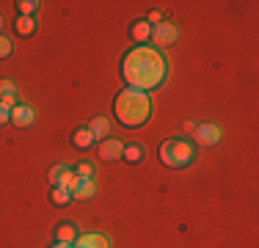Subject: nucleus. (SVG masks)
<instances>
[{"instance_id":"obj_23","label":"nucleus","mask_w":259,"mask_h":248,"mask_svg":"<svg viewBox=\"0 0 259 248\" xmlns=\"http://www.w3.org/2000/svg\"><path fill=\"white\" fill-rule=\"evenodd\" d=\"M146 22H149L152 28H155V25L163 22V14H160V11H152V14H149V20H146Z\"/></svg>"},{"instance_id":"obj_17","label":"nucleus","mask_w":259,"mask_h":248,"mask_svg":"<svg viewBox=\"0 0 259 248\" xmlns=\"http://www.w3.org/2000/svg\"><path fill=\"white\" fill-rule=\"evenodd\" d=\"M121 160H127V163H141V160H144V146H138V144L124 146V152H121Z\"/></svg>"},{"instance_id":"obj_21","label":"nucleus","mask_w":259,"mask_h":248,"mask_svg":"<svg viewBox=\"0 0 259 248\" xmlns=\"http://www.w3.org/2000/svg\"><path fill=\"white\" fill-rule=\"evenodd\" d=\"M9 55H11V39H9V36L0 33V61L9 58Z\"/></svg>"},{"instance_id":"obj_19","label":"nucleus","mask_w":259,"mask_h":248,"mask_svg":"<svg viewBox=\"0 0 259 248\" xmlns=\"http://www.w3.org/2000/svg\"><path fill=\"white\" fill-rule=\"evenodd\" d=\"M36 9H39V0H20V3H17V11H20V17H33Z\"/></svg>"},{"instance_id":"obj_27","label":"nucleus","mask_w":259,"mask_h":248,"mask_svg":"<svg viewBox=\"0 0 259 248\" xmlns=\"http://www.w3.org/2000/svg\"><path fill=\"white\" fill-rule=\"evenodd\" d=\"M72 248H77V245H72Z\"/></svg>"},{"instance_id":"obj_9","label":"nucleus","mask_w":259,"mask_h":248,"mask_svg":"<svg viewBox=\"0 0 259 248\" xmlns=\"http://www.w3.org/2000/svg\"><path fill=\"white\" fill-rule=\"evenodd\" d=\"M72 245H77V248H110V240L100 232H85V234H77V240Z\"/></svg>"},{"instance_id":"obj_18","label":"nucleus","mask_w":259,"mask_h":248,"mask_svg":"<svg viewBox=\"0 0 259 248\" xmlns=\"http://www.w3.org/2000/svg\"><path fill=\"white\" fill-rule=\"evenodd\" d=\"M50 198H53V204H55V207H66V204L72 201V193H69L66 188H53Z\"/></svg>"},{"instance_id":"obj_3","label":"nucleus","mask_w":259,"mask_h":248,"mask_svg":"<svg viewBox=\"0 0 259 248\" xmlns=\"http://www.w3.org/2000/svg\"><path fill=\"white\" fill-rule=\"evenodd\" d=\"M160 160L168 169H185V166L193 163V144H188L182 138H168L160 146Z\"/></svg>"},{"instance_id":"obj_13","label":"nucleus","mask_w":259,"mask_h":248,"mask_svg":"<svg viewBox=\"0 0 259 248\" xmlns=\"http://www.w3.org/2000/svg\"><path fill=\"white\" fill-rule=\"evenodd\" d=\"M77 240V229L75 223H58V229H55V243H66L72 245Z\"/></svg>"},{"instance_id":"obj_12","label":"nucleus","mask_w":259,"mask_h":248,"mask_svg":"<svg viewBox=\"0 0 259 248\" xmlns=\"http://www.w3.org/2000/svg\"><path fill=\"white\" fill-rule=\"evenodd\" d=\"M0 102H3L6 108H14L17 105V86L6 77L0 80Z\"/></svg>"},{"instance_id":"obj_2","label":"nucleus","mask_w":259,"mask_h":248,"mask_svg":"<svg viewBox=\"0 0 259 248\" xmlns=\"http://www.w3.org/2000/svg\"><path fill=\"white\" fill-rule=\"evenodd\" d=\"M149 113H152V102H149L146 91L130 89L127 86L116 97V119H119V124H124V127H141V124H146Z\"/></svg>"},{"instance_id":"obj_4","label":"nucleus","mask_w":259,"mask_h":248,"mask_svg":"<svg viewBox=\"0 0 259 248\" xmlns=\"http://www.w3.org/2000/svg\"><path fill=\"white\" fill-rule=\"evenodd\" d=\"M47 179L53 182V188H66L72 193V188L77 185V174L69 169V166H53L50 174H47Z\"/></svg>"},{"instance_id":"obj_8","label":"nucleus","mask_w":259,"mask_h":248,"mask_svg":"<svg viewBox=\"0 0 259 248\" xmlns=\"http://www.w3.org/2000/svg\"><path fill=\"white\" fill-rule=\"evenodd\" d=\"M36 121V110L30 108V105H22V102H17L14 108H11V124L14 127H30V124Z\"/></svg>"},{"instance_id":"obj_5","label":"nucleus","mask_w":259,"mask_h":248,"mask_svg":"<svg viewBox=\"0 0 259 248\" xmlns=\"http://www.w3.org/2000/svg\"><path fill=\"white\" fill-rule=\"evenodd\" d=\"M177 36H180V28H177L174 22H160L152 28V39H155L157 47H168L177 42Z\"/></svg>"},{"instance_id":"obj_20","label":"nucleus","mask_w":259,"mask_h":248,"mask_svg":"<svg viewBox=\"0 0 259 248\" xmlns=\"http://www.w3.org/2000/svg\"><path fill=\"white\" fill-rule=\"evenodd\" d=\"M75 174H77V177H83V179H94V166H91V163H80Z\"/></svg>"},{"instance_id":"obj_26","label":"nucleus","mask_w":259,"mask_h":248,"mask_svg":"<svg viewBox=\"0 0 259 248\" xmlns=\"http://www.w3.org/2000/svg\"><path fill=\"white\" fill-rule=\"evenodd\" d=\"M0 28H3V14H0Z\"/></svg>"},{"instance_id":"obj_14","label":"nucleus","mask_w":259,"mask_h":248,"mask_svg":"<svg viewBox=\"0 0 259 248\" xmlns=\"http://www.w3.org/2000/svg\"><path fill=\"white\" fill-rule=\"evenodd\" d=\"M89 130H91V135H94V138H110V121L105 119V116H94V119H91V124H89Z\"/></svg>"},{"instance_id":"obj_6","label":"nucleus","mask_w":259,"mask_h":248,"mask_svg":"<svg viewBox=\"0 0 259 248\" xmlns=\"http://www.w3.org/2000/svg\"><path fill=\"white\" fill-rule=\"evenodd\" d=\"M221 127L218 124H199L196 127V133H193V138H196V144L199 146H215L221 141Z\"/></svg>"},{"instance_id":"obj_25","label":"nucleus","mask_w":259,"mask_h":248,"mask_svg":"<svg viewBox=\"0 0 259 248\" xmlns=\"http://www.w3.org/2000/svg\"><path fill=\"white\" fill-rule=\"evenodd\" d=\"M53 248H72V245H66V243H55Z\"/></svg>"},{"instance_id":"obj_15","label":"nucleus","mask_w":259,"mask_h":248,"mask_svg":"<svg viewBox=\"0 0 259 248\" xmlns=\"http://www.w3.org/2000/svg\"><path fill=\"white\" fill-rule=\"evenodd\" d=\"M94 135H91V130L89 127H80V130H75V133H72V144H75L77 149H91L94 146Z\"/></svg>"},{"instance_id":"obj_24","label":"nucleus","mask_w":259,"mask_h":248,"mask_svg":"<svg viewBox=\"0 0 259 248\" xmlns=\"http://www.w3.org/2000/svg\"><path fill=\"white\" fill-rule=\"evenodd\" d=\"M185 133H196V124L193 121H185Z\"/></svg>"},{"instance_id":"obj_7","label":"nucleus","mask_w":259,"mask_h":248,"mask_svg":"<svg viewBox=\"0 0 259 248\" xmlns=\"http://www.w3.org/2000/svg\"><path fill=\"white\" fill-rule=\"evenodd\" d=\"M97 152H100V160H105V163H110V160H121L124 144H121L119 138H105V141H100Z\"/></svg>"},{"instance_id":"obj_1","label":"nucleus","mask_w":259,"mask_h":248,"mask_svg":"<svg viewBox=\"0 0 259 248\" xmlns=\"http://www.w3.org/2000/svg\"><path fill=\"white\" fill-rule=\"evenodd\" d=\"M168 64H165L163 53L149 45H138L133 47L121 61V77L127 80L130 89H141V91H152L157 86H163Z\"/></svg>"},{"instance_id":"obj_22","label":"nucleus","mask_w":259,"mask_h":248,"mask_svg":"<svg viewBox=\"0 0 259 248\" xmlns=\"http://www.w3.org/2000/svg\"><path fill=\"white\" fill-rule=\"evenodd\" d=\"M11 121V108H6L3 102H0V127H3V124H9Z\"/></svg>"},{"instance_id":"obj_16","label":"nucleus","mask_w":259,"mask_h":248,"mask_svg":"<svg viewBox=\"0 0 259 248\" xmlns=\"http://www.w3.org/2000/svg\"><path fill=\"white\" fill-rule=\"evenodd\" d=\"M14 30H17V36H30L36 30V22H33V17H17V22H14Z\"/></svg>"},{"instance_id":"obj_10","label":"nucleus","mask_w":259,"mask_h":248,"mask_svg":"<svg viewBox=\"0 0 259 248\" xmlns=\"http://www.w3.org/2000/svg\"><path fill=\"white\" fill-rule=\"evenodd\" d=\"M94 193H97V182H94V179L77 177V185L72 188V198H91Z\"/></svg>"},{"instance_id":"obj_11","label":"nucleus","mask_w":259,"mask_h":248,"mask_svg":"<svg viewBox=\"0 0 259 248\" xmlns=\"http://www.w3.org/2000/svg\"><path fill=\"white\" fill-rule=\"evenodd\" d=\"M130 36H133V42L144 45V42H149V39H152V25L146 22V20L133 22V28H130Z\"/></svg>"}]
</instances>
